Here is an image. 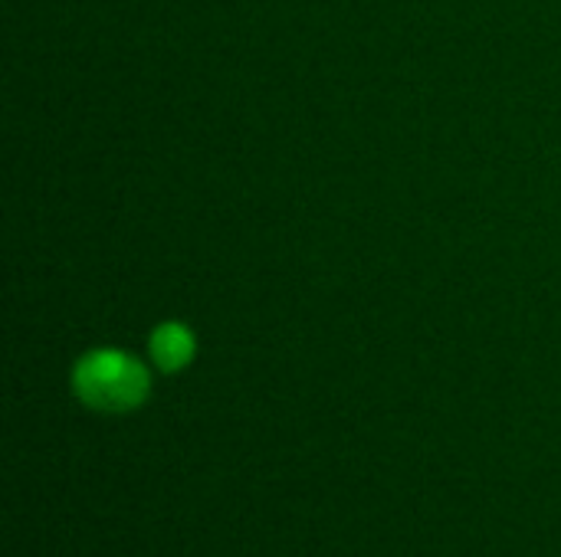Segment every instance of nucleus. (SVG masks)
I'll use <instances>...</instances> for the list:
<instances>
[{
  "mask_svg": "<svg viewBox=\"0 0 561 557\" xmlns=\"http://www.w3.org/2000/svg\"><path fill=\"white\" fill-rule=\"evenodd\" d=\"M151 361L161 374H181L197 358V335L184 322H161L148 338Z\"/></svg>",
  "mask_w": 561,
  "mask_h": 557,
  "instance_id": "2",
  "label": "nucleus"
},
{
  "mask_svg": "<svg viewBox=\"0 0 561 557\" xmlns=\"http://www.w3.org/2000/svg\"><path fill=\"white\" fill-rule=\"evenodd\" d=\"M72 394L95 414H131L151 394V371L128 351L92 348L72 364Z\"/></svg>",
  "mask_w": 561,
  "mask_h": 557,
  "instance_id": "1",
  "label": "nucleus"
}]
</instances>
